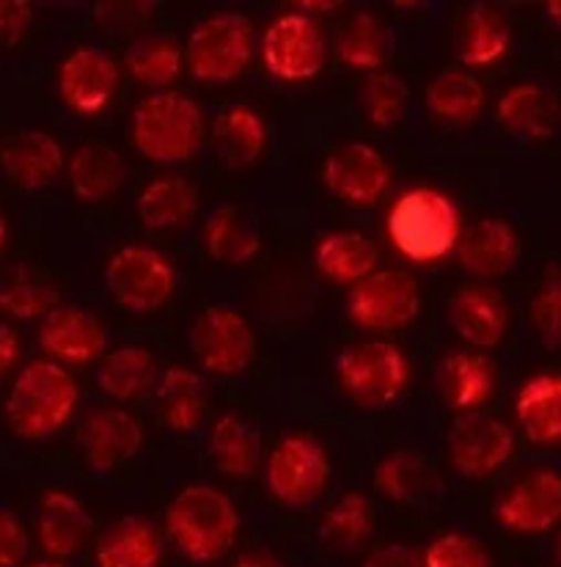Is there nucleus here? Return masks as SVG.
I'll list each match as a JSON object with an SVG mask.
<instances>
[{
  "instance_id": "obj_1",
  "label": "nucleus",
  "mask_w": 561,
  "mask_h": 567,
  "mask_svg": "<svg viewBox=\"0 0 561 567\" xmlns=\"http://www.w3.org/2000/svg\"><path fill=\"white\" fill-rule=\"evenodd\" d=\"M77 400L81 391L64 367L55 361H31L11 383L6 396V422L20 439H50L70 422Z\"/></svg>"
},
{
  "instance_id": "obj_2",
  "label": "nucleus",
  "mask_w": 561,
  "mask_h": 567,
  "mask_svg": "<svg viewBox=\"0 0 561 567\" xmlns=\"http://www.w3.org/2000/svg\"><path fill=\"white\" fill-rule=\"evenodd\" d=\"M168 532L196 565H212L235 548L240 535V513L224 491L212 485H190L168 507Z\"/></svg>"
},
{
  "instance_id": "obj_3",
  "label": "nucleus",
  "mask_w": 561,
  "mask_h": 567,
  "mask_svg": "<svg viewBox=\"0 0 561 567\" xmlns=\"http://www.w3.org/2000/svg\"><path fill=\"white\" fill-rule=\"evenodd\" d=\"M388 237L411 262H435L457 248L463 220L455 202L435 188L402 193L388 213Z\"/></svg>"
},
{
  "instance_id": "obj_4",
  "label": "nucleus",
  "mask_w": 561,
  "mask_h": 567,
  "mask_svg": "<svg viewBox=\"0 0 561 567\" xmlns=\"http://www.w3.org/2000/svg\"><path fill=\"white\" fill-rule=\"evenodd\" d=\"M204 141V113L183 92L144 96L133 113V144L152 163L177 166L190 161Z\"/></svg>"
},
{
  "instance_id": "obj_5",
  "label": "nucleus",
  "mask_w": 561,
  "mask_h": 567,
  "mask_svg": "<svg viewBox=\"0 0 561 567\" xmlns=\"http://www.w3.org/2000/svg\"><path fill=\"white\" fill-rule=\"evenodd\" d=\"M105 287L122 309L152 315L172 300L177 270L152 246H124L105 268Z\"/></svg>"
},
{
  "instance_id": "obj_6",
  "label": "nucleus",
  "mask_w": 561,
  "mask_h": 567,
  "mask_svg": "<svg viewBox=\"0 0 561 567\" xmlns=\"http://www.w3.org/2000/svg\"><path fill=\"white\" fill-rule=\"evenodd\" d=\"M253 55V25L246 14L218 11L198 22L187 42L190 72L204 83H229L246 72Z\"/></svg>"
},
{
  "instance_id": "obj_7",
  "label": "nucleus",
  "mask_w": 561,
  "mask_h": 567,
  "mask_svg": "<svg viewBox=\"0 0 561 567\" xmlns=\"http://www.w3.org/2000/svg\"><path fill=\"white\" fill-rule=\"evenodd\" d=\"M344 391L364 408H385L405 391L411 364L391 342H364L344 350L336 361Z\"/></svg>"
},
{
  "instance_id": "obj_8",
  "label": "nucleus",
  "mask_w": 561,
  "mask_h": 567,
  "mask_svg": "<svg viewBox=\"0 0 561 567\" xmlns=\"http://www.w3.org/2000/svg\"><path fill=\"white\" fill-rule=\"evenodd\" d=\"M331 480V461L325 450L309 435H287L270 452L264 482L283 507H309L325 493Z\"/></svg>"
},
{
  "instance_id": "obj_9",
  "label": "nucleus",
  "mask_w": 561,
  "mask_h": 567,
  "mask_svg": "<svg viewBox=\"0 0 561 567\" xmlns=\"http://www.w3.org/2000/svg\"><path fill=\"white\" fill-rule=\"evenodd\" d=\"M422 311V289L405 270H374L350 289L347 315L366 331H396L411 326Z\"/></svg>"
},
{
  "instance_id": "obj_10",
  "label": "nucleus",
  "mask_w": 561,
  "mask_h": 567,
  "mask_svg": "<svg viewBox=\"0 0 561 567\" xmlns=\"http://www.w3.org/2000/svg\"><path fill=\"white\" fill-rule=\"evenodd\" d=\"M190 350L212 375H237L257 355V331L246 315L215 306L198 315L190 328Z\"/></svg>"
},
{
  "instance_id": "obj_11",
  "label": "nucleus",
  "mask_w": 561,
  "mask_h": 567,
  "mask_svg": "<svg viewBox=\"0 0 561 567\" xmlns=\"http://www.w3.org/2000/svg\"><path fill=\"white\" fill-rule=\"evenodd\" d=\"M262 59L279 81H311L325 66V37L309 14H281L262 37Z\"/></svg>"
},
{
  "instance_id": "obj_12",
  "label": "nucleus",
  "mask_w": 561,
  "mask_h": 567,
  "mask_svg": "<svg viewBox=\"0 0 561 567\" xmlns=\"http://www.w3.org/2000/svg\"><path fill=\"white\" fill-rule=\"evenodd\" d=\"M515 452V435L490 413H460L449 430L451 466L466 480H487L501 472Z\"/></svg>"
},
{
  "instance_id": "obj_13",
  "label": "nucleus",
  "mask_w": 561,
  "mask_h": 567,
  "mask_svg": "<svg viewBox=\"0 0 561 567\" xmlns=\"http://www.w3.org/2000/svg\"><path fill=\"white\" fill-rule=\"evenodd\" d=\"M496 520L518 535H542L561 520V474L537 468L507 487L496 504Z\"/></svg>"
},
{
  "instance_id": "obj_14",
  "label": "nucleus",
  "mask_w": 561,
  "mask_h": 567,
  "mask_svg": "<svg viewBox=\"0 0 561 567\" xmlns=\"http://www.w3.org/2000/svg\"><path fill=\"white\" fill-rule=\"evenodd\" d=\"M322 179H325L328 190L342 202L353 204V207H372L388 190L391 168L374 146L353 141L328 155L325 166H322Z\"/></svg>"
},
{
  "instance_id": "obj_15",
  "label": "nucleus",
  "mask_w": 561,
  "mask_h": 567,
  "mask_svg": "<svg viewBox=\"0 0 561 567\" xmlns=\"http://www.w3.org/2000/svg\"><path fill=\"white\" fill-rule=\"evenodd\" d=\"M107 342H111V333L105 322L81 306H59L44 317L39 328V344L44 353L66 364L102 361Z\"/></svg>"
},
{
  "instance_id": "obj_16",
  "label": "nucleus",
  "mask_w": 561,
  "mask_h": 567,
  "mask_svg": "<svg viewBox=\"0 0 561 567\" xmlns=\"http://www.w3.org/2000/svg\"><path fill=\"white\" fill-rule=\"evenodd\" d=\"M118 89V66L105 50L77 48L59 70V92L72 111L83 116L105 111Z\"/></svg>"
},
{
  "instance_id": "obj_17",
  "label": "nucleus",
  "mask_w": 561,
  "mask_h": 567,
  "mask_svg": "<svg viewBox=\"0 0 561 567\" xmlns=\"http://www.w3.org/2000/svg\"><path fill=\"white\" fill-rule=\"evenodd\" d=\"M141 444H144V430L138 419L122 408H100L83 422L81 450L94 472H113L124 461L138 455Z\"/></svg>"
},
{
  "instance_id": "obj_18",
  "label": "nucleus",
  "mask_w": 561,
  "mask_h": 567,
  "mask_svg": "<svg viewBox=\"0 0 561 567\" xmlns=\"http://www.w3.org/2000/svg\"><path fill=\"white\" fill-rule=\"evenodd\" d=\"M457 259L463 270L476 279H501L512 274L520 259V237L512 224L501 218H485L463 231L457 243Z\"/></svg>"
},
{
  "instance_id": "obj_19",
  "label": "nucleus",
  "mask_w": 561,
  "mask_h": 567,
  "mask_svg": "<svg viewBox=\"0 0 561 567\" xmlns=\"http://www.w3.org/2000/svg\"><path fill=\"white\" fill-rule=\"evenodd\" d=\"M0 163H3L6 177L17 188L39 190L55 183L66 161L64 150L53 135L42 133V130H25V133H17L14 138H9Z\"/></svg>"
},
{
  "instance_id": "obj_20",
  "label": "nucleus",
  "mask_w": 561,
  "mask_h": 567,
  "mask_svg": "<svg viewBox=\"0 0 561 567\" xmlns=\"http://www.w3.org/2000/svg\"><path fill=\"white\" fill-rule=\"evenodd\" d=\"M94 520L66 491H48L39 504V543L53 559H70L89 543Z\"/></svg>"
},
{
  "instance_id": "obj_21",
  "label": "nucleus",
  "mask_w": 561,
  "mask_h": 567,
  "mask_svg": "<svg viewBox=\"0 0 561 567\" xmlns=\"http://www.w3.org/2000/svg\"><path fill=\"white\" fill-rule=\"evenodd\" d=\"M435 383H438L446 405L460 413H474L476 408L490 400L492 385H496V370L485 355L451 350L438 361Z\"/></svg>"
},
{
  "instance_id": "obj_22",
  "label": "nucleus",
  "mask_w": 561,
  "mask_h": 567,
  "mask_svg": "<svg viewBox=\"0 0 561 567\" xmlns=\"http://www.w3.org/2000/svg\"><path fill=\"white\" fill-rule=\"evenodd\" d=\"M449 326L468 344L490 350L503 342L509 328V309L490 289H463L449 300Z\"/></svg>"
},
{
  "instance_id": "obj_23",
  "label": "nucleus",
  "mask_w": 561,
  "mask_h": 567,
  "mask_svg": "<svg viewBox=\"0 0 561 567\" xmlns=\"http://www.w3.org/2000/svg\"><path fill=\"white\" fill-rule=\"evenodd\" d=\"M163 537L152 520L124 515L96 543V567H160Z\"/></svg>"
},
{
  "instance_id": "obj_24",
  "label": "nucleus",
  "mask_w": 561,
  "mask_h": 567,
  "mask_svg": "<svg viewBox=\"0 0 561 567\" xmlns=\"http://www.w3.org/2000/svg\"><path fill=\"white\" fill-rule=\"evenodd\" d=\"M559 116V100L537 83H518L498 100V122L523 141L551 138Z\"/></svg>"
},
{
  "instance_id": "obj_25",
  "label": "nucleus",
  "mask_w": 561,
  "mask_h": 567,
  "mask_svg": "<svg viewBox=\"0 0 561 567\" xmlns=\"http://www.w3.org/2000/svg\"><path fill=\"white\" fill-rule=\"evenodd\" d=\"M157 359L152 350L138 344H124L113 350L96 367V385L111 400L127 402L149 391L157 383Z\"/></svg>"
},
{
  "instance_id": "obj_26",
  "label": "nucleus",
  "mask_w": 561,
  "mask_h": 567,
  "mask_svg": "<svg viewBox=\"0 0 561 567\" xmlns=\"http://www.w3.org/2000/svg\"><path fill=\"white\" fill-rule=\"evenodd\" d=\"M141 224L155 231H177L198 209V193L185 177H157L138 193Z\"/></svg>"
},
{
  "instance_id": "obj_27",
  "label": "nucleus",
  "mask_w": 561,
  "mask_h": 567,
  "mask_svg": "<svg viewBox=\"0 0 561 567\" xmlns=\"http://www.w3.org/2000/svg\"><path fill=\"white\" fill-rule=\"evenodd\" d=\"M268 144L264 118L253 107H229L215 122V155L226 168H248Z\"/></svg>"
},
{
  "instance_id": "obj_28",
  "label": "nucleus",
  "mask_w": 561,
  "mask_h": 567,
  "mask_svg": "<svg viewBox=\"0 0 561 567\" xmlns=\"http://www.w3.org/2000/svg\"><path fill=\"white\" fill-rule=\"evenodd\" d=\"M515 413L534 444L561 441V375H537L520 389Z\"/></svg>"
},
{
  "instance_id": "obj_29",
  "label": "nucleus",
  "mask_w": 561,
  "mask_h": 567,
  "mask_svg": "<svg viewBox=\"0 0 561 567\" xmlns=\"http://www.w3.org/2000/svg\"><path fill=\"white\" fill-rule=\"evenodd\" d=\"M374 485L385 498L396 504L427 502L438 485V474L413 450H396L383 457L374 472Z\"/></svg>"
},
{
  "instance_id": "obj_30",
  "label": "nucleus",
  "mask_w": 561,
  "mask_h": 567,
  "mask_svg": "<svg viewBox=\"0 0 561 567\" xmlns=\"http://www.w3.org/2000/svg\"><path fill=\"white\" fill-rule=\"evenodd\" d=\"M512 42V28L501 11L476 6L463 20L457 33V55L466 66H490L503 59Z\"/></svg>"
},
{
  "instance_id": "obj_31",
  "label": "nucleus",
  "mask_w": 561,
  "mask_h": 567,
  "mask_svg": "<svg viewBox=\"0 0 561 567\" xmlns=\"http://www.w3.org/2000/svg\"><path fill=\"white\" fill-rule=\"evenodd\" d=\"M316 268L336 284H359L377 268V246L355 231H333L316 246Z\"/></svg>"
},
{
  "instance_id": "obj_32",
  "label": "nucleus",
  "mask_w": 561,
  "mask_h": 567,
  "mask_svg": "<svg viewBox=\"0 0 561 567\" xmlns=\"http://www.w3.org/2000/svg\"><path fill=\"white\" fill-rule=\"evenodd\" d=\"M259 450H262L259 433L251 422H246L237 413H224L209 433L212 463L220 468V474L235 476V480L257 472Z\"/></svg>"
},
{
  "instance_id": "obj_33",
  "label": "nucleus",
  "mask_w": 561,
  "mask_h": 567,
  "mask_svg": "<svg viewBox=\"0 0 561 567\" xmlns=\"http://www.w3.org/2000/svg\"><path fill=\"white\" fill-rule=\"evenodd\" d=\"M204 243H207L209 257L224 265H246L262 251V237L253 231V226L235 204H220L209 213Z\"/></svg>"
},
{
  "instance_id": "obj_34",
  "label": "nucleus",
  "mask_w": 561,
  "mask_h": 567,
  "mask_svg": "<svg viewBox=\"0 0 561 567\" xmlns=\"http://www.w3.org/2000/svg\"><path fill=\"white\" fill-rule=\"evenodd\" d=\"M157 400L174 433H193L207 413V385L196 372L172 367L157 380Z\"/></svg>"
},
{
  "instance_id": "obj_35",
  "label": "nucleus",
  "mask_w": 561,
  "mask_h": 567,
  "mask_svg": "<svg viewBox=\"0 0 561 567\" xmlns=\"http://www.w3.org/2000/svg\"><path fill=\"white\" fill-rule=\"evenodd\" d=\"M429 113L451 124H470L485 111V89L474 75L460 70H446L429 81L424 92Z\"/></svg>"
},
{
  "instance_id": "obj_36",
  "label": "nucleus",
  "mask_w": 561,
  "mask_h": 567,
  "mask_svg": "<svg viewBox=\"0 0 561 567\" xmlns=\"http://www.w3.org/2000/svg\"><path fill=\"white\" fill-rule=\"evenodd\" d=\"M127 179V166L122 155L107 146H81L70 161L72 190L83 202H105Z\"/></svg>"
},
{
  "instance_id": "obj_37",
  "label": "nucleus",
  "mask_w": 561,
  "mask_h": 567,
  "mask_svg": "<svg viewBox=\"0 0 561 567\" xmlns=\"http://www.w3.org/2000/svg\"><path fill=\"white\" fill-rule=\"evenodd\" d=\"M336 53L353 70H377L388 59V33L372 11H355L342 25Z\"/></svg>"
},
{
  "instance_id": "obj_38",
  "label": "nucleus",
  "mask_w": 561,
  "mask_h": 567,
  "mask_svg": "<svg viewBox=\"0 0 561 567\" xmlns=\"http://www.w3.org/2000/svg\"><path fill=\"white\" fill-rule=\"evenodd\" d=\"M372 502L361 491H350L328 509L322 520V540L336 551H353L372 537Z\"/></svg>"
},
{
  "instance_id": "obj_39",
  "label": "nucleus",
  "mask_w": 561,
  "mask_h": 567,
  "mask_svg": "<svg viewBox=\"0 0 561 567\" xmlns=\"http://www.w3.org/2000/svg\"><path fill=\"white\" fill-rule=\"evenodd\" d=\"M127 70L141 86L166 89L183 75V48L172 39L144 37L129 44Z\"/></svg>"
},
{
  "instance_id": "obj_40",
  "label": "nucleus",
  "mask_w": 561,
  "mask_h": 567,
  "mask_svg": "<svg viewBox=\"0 0 561 567\" xmlns=\"http://www.w3.org/2000/svg\"><path fill=\"white\" fill-rule=\"evenodd\" d=\"M407 100H411V92H407L405 81L396 78L394 72L372 75L364 83V89H361L364 113L370 116L374 127H394L402 118V113H405Z\"/></svg>"
},
{
  "instance_id": "obj_41",
  "label": "nucleus",
  "mask_w": 561,
  "mask_h": 567,
  "mask_svg": "<svg viewBox=\"0 0 561 567\" xmlns=\"http://www.w3.org/2000/svg\"><path fill=\"white\" fill-rule=\"evenodd\" d=\"M59 309V292L48 284L37 281H11L0 287V311L17 320H39L48 317L50 311Z\"/></svg>"
},
{
  "instance_id": "obj_42",
  "label": "nucleus",
  "mask_w": 561,
  "mask_h": 567,
  "mask_svg": "<svg viewBox=\"0 0 561 567\" xmlns=\"http://www.w3.org/2000/svg\"><path fill=\"white\" fill-rule=\"evenodd\" d=\"M424 567H490V554L470 535L449 532L429 543L424 551Z\"/></svg>"
},
{
  "instance_id": "obj_43",
  "label": "nucleus",
  "mask_w": 561,
  "mask_h": 567,
  "mask_svg": "<svg viewBox=\"0 0 561 567\" xmlns=\"http://www.w3.org/2000/svg\"><path fill=\"white\" fill-rule=\"evenodd\" d=\"M531 320L542 344L551 350H561V270L551 274L531 303Z\"/></svg>"
},
{
  "instance_id": "obj_44",
  "label": "nucleus",
  "mask_w": 561,
  "mask_h": 567,
  "mask_svg": "<svg viewBox=\"0 0 561 567\" xmlns=\"http://www.w3.org/2000/svg\"><path fill=\"white\" fill-rule=\"evenodd\" d=\"M28 532L9 509H0V567H22L28 559Z\"/></svg>"
},
{
  "instance_id": "obj_45",
  "label": "nucleus",
  "mask_w": 561,
  "mask_h": 567,
  "mask_svg": "<svg viewBox=\"0 0 561 567\" xmlns=\"http://www.w3.org/2000/svg\"><path fill=\"white\" fill-rule=\"evenodd\" d=\"M31 3H25V0H0V48H14L31 28Z\"/></svg>"
},
{
  "instance_id": "obj_46",
  "label": "nucleus",
  "mask_w": 561,
  "mask_h": 567,
  "mask_svg": "<svg viewBox=\"0 0 561 567\" xmlns=\"http://www.w3.org/2000/svg\"><path fill=\"white\" fill-rule=\"evenodd\" d=\"M364 567H424V554H418L411 546H402V543H394V546L377 548L366 559Z\"/></svg>"
},
{
  "instance_id": "obj_47",
  "label": "nucleus",
  "mask_w": 561,
  "mask_h": 567,
  "mask_svg": "<svg viewBox=\"0 0 561 567\" xmlns=\"http://www.w3.org/2000/svg\"><path fill=\"white\" fill-rule=\"evenodd\" d=\"M17 361H20V337L14 328L0 322V380L14 370Z\"/></svg>"
},
{
  "instance_id": "obj_48",
  "label": "nucleus",
  "mask_w": 561,
  "mask_h": 567,
  "mask_svg": "<svg viewBox=\"0 0 561 567\" xmlns=\"http://www.w3.org/2000/svg\"><path fill=\"white\" fill-rule=\"evenodd\" d=\"M231 567H283V563L268 548H248L235 559Z\"/></svg>"
},
{
  "instance_id": "obj_49",
  "label": "nucleus",
  "mask_w": 561,
  "mask_h": 567,
  "mask_svg": "<svg viewBox=\"0 0 561 567\" xmlns=\"http://www.w3.org/2000/svg\"><path fill=\"white\" fill-rule=\"evenodd\" d=\"M546 11H548V20H551L561 31V0H551V3L546 6Z\"/></svg>"
},
{
  "instance_id": "obj_50",
  "label": "nucleus",
  "mask_w": 561,
  "mask_h": 567,
  "mask_svg": "<svg viewBox=\"0 0 561 567\" xmlns=\"http://www.w3.org/2000/svg\"><path fill=\"white\" fill-rule=\"evenodd\" d=\"M6 243H9V224H6V218L0 215V254H3Z\"/></svg>"
},
{
  "instance_id": "obj_51",
  "label": "nucleus",
  "mask_w": 561,
  "mask_h": 567,
  "mask_svg": "<svg viewBox=\"0 0 561 567\" xmlns=\"http://www.w3.org/2000/svg\"><path fill=\"white\" fill-rule=\"evenodd\" d=\"M303 6V9H314V11H333L336 9V3H309V0H305V3H300Z\"/></svg>"
},
{
  "instance_id": "obj_52",
  "label": "nucleus",
  "mask_w": 561,
  "mask_h": 567,
  "mask_svg": "<svg viewBox=\"0 0 561 567\" xmlns=\"http://www.w3.org/2000/svg\"><path fill=\"white\" fill-rule=\"evenodd\" d=\"M28 567H64L61 563H37V565H28Z\"/></svg>"
},
{
  "instance_id": "obj_53",
  "label": "nucleus",
  "mask_w": 561,
  "mask_h": 567,
  "mask_svg": "<svg viewBox=\"0 0 561 567\" xmlns=\"http://www.w3.org/2000/svg\"><path fill=\"white\" fill-rule=\"evenodd\" d=\"M559 559H561V537H559Z\"/></svg>"
}]
</instances>
